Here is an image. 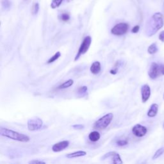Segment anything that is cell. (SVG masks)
Segmentation results:
<instances>
[{
  "label": "cell",
  "instance_id": "cell-1",
  "mask_svg": "<svg viewBox=\"0 0 164 164\" xmlns=\"http://www.w3.org/2000/svg\"><path fill=\"white\" fill-rule=\"evenodd\" d=\"M163 15L160 12L154 14L146 25V34L148 36H153L163 26Z\"/></svg>",
  "mask_w": 164,
  "mask_h": 164
},
{
  "label": "cell",
  "instance_id": "cell-2",
  "mask_svg": "<svg viewBox=\"0 0 164 164\" xmlns=\"http://www.w3.org/2000/svg\"><path fill=\"white\" fill-rule=\"evenodd\" d=\"M0 135L3 137L21 142H28L30 140V138L26 135L19 133L12 130H10L7 128H0Z\"/></svg>",
  "mask_w": 164,
  "mask_h": 164
},
{
  "label": "cell",
  "instance_id": "cell-3",
  "mask_svg": "<svg viewBox=\"0 0 164 164\" xmlns=\"http://www.w3.org/2000/svg\"><path fill=\"white\" fill-rule=\"evenodd\" d=\"M113 119L114 114L112 113H108L97 119L94 124V128L98 130H104L110 125Z\"/></svg>",
  "mask_w": 164,
  "mask_h": 164
},
{
  "label": "cell",
  "instance_id": "cell-4",
  "mask_svg": "<svg viewBox=\"0 0 164 164\" xmlns=\"http://www.w3.org/2000/svg\"><path fill=\"white\" fill-rule=\"evenodd\" d=\"M92 42V39L90 36H87L86 37H85V39H84L83 42L81 43L80 47L79 48V50L77 53V56H75L74 60L77 61V60H78V58L81 56L84 55L85 53L87 52V51L89 50V47L91 46Z\"/></svg>",
  "mask_w": 164,
  "mask_h": 164
},
{
  "label": "cell",
  "instance_id": "cell-5",
  "mask_svg": "<svg viewBox=\"0 0 164 164\" xmlns=\"http://www.w3.org/2000/svg\"><path fill=\"white\" fill-rule=\"evenodd\" d=\"M129 25L125 22H121L115 25L111 30V33L117 36H121L128 31Z\"/></svg>",
  "mask_w": 164,
  "mask_h": 164
},
{
  "label": "cell",
  "instance_id": "cell-6",
  "mask_svg": "<svg viewBox=\"0 0 164 164\" xmlns=\"http://www.w3.org/2000/svg\"><path fill=\"white\" fill-rule=\"evenodd\" d=\"M43 126V121L39 118L29 119L27 122V127L29 131L35 132L40 130Z\"/></svg>",
  "mask_w": 164,
  "mask_h": 164
},
{
  "label": "cell",
  "instance_id": "cell-7",
  "mask_svg": "<svg viewBox=\"0 0 164 164\" xmlns=\"http://www.w3.org/2000/svg\"><path fill=\"white\" fill-rule=\"evenodd\" d=\"M161 74L160 71V66L159 63L156 62H153L150 66L148 75L151 79L155 80Z\"/></svg>",
  "mask_w": 164,
  "mask_h": 164
},
{
  "label": "cell",
  "instance_id": "cell-8",
  "mask_svg": "<svg viewBox=\"0 0 164 164\" xmlns=\"http://www.w3.org/2000/svg\"><path fill=\"white\" fill-rule=\"evenodd\" d=\"M148 132V129L145 126H144L140 124L135 125L132 128V133L135 136L137 137H142L145 136Z\"/></svg>",
  "mask_w": 164,
  "mask_h": 164
},
{
  "label": "cell",
  "instance_id": "cell-9",
  "mask_svg": "<svg viewBox=\"0 0 164 164\" xmlns=\"http://www.w3.org/2000/svg\"><path fill=\"white\" fill-rule=\"evenodd\" d=\"M70 142L69 140H63V141H60L59 142H57L55 144L52 146V151L55 153H58L66 149L68 146L69 145Z\"/></svg>",
  "mask_w": 164,
  "mask_h": 164
},
{
  "label": "cell",
  "instance_id": "cell-10",
  "mask_svg": "<svg viewBox=\"0 0 164 164\" xmlns=\"http://www.w3.org/2000/svg\"><path fill=\"white\" fill-rule=\"evenodd\" d=\"M151 96V89L150 87L145 84L141 87V96H142V101L145 103L148 101Z\"/></svg>",
  "mask_w": 164,
  "mask_h": 164
},
{
  "label": "cell",
  "instance_id": "cell-11",
  "mask_svg": "<svg viewBox=\"0 0 164 164\" xmlns=\"http://www.w3.org/2000/svg\"><path fill=\"white\" fill-rule=\"evenodd\" d=\"M158 112H159V105L154 103L151 105L149 109L148 112V116L149 118H154L157 115Z\"/></svg>",
  "mask_w": 164,
  "mask_h": 164
},
{
  "label": "cell",
  "instance_id": "cell-12",
  "mask_svg": "<svg viewBox=\"0 0 164 164\" xmlns=\"http://www.w3.org/2000/svg\"><path fill=\"white\" fill-rule=\"evenodd\" d=\"M101 66L100 62L96 61L92 63V64L91 66L90 70H91V72L93 74H97L98 73H99V72L101 71Z\"/></svg>",
  "mask_w": 164,
  "mask_h": 164
},
{
  "label": "cell",
  "instance_id": "cell-13",
  "mask_svg": "<svg viewBox=\"0 0 164 164\" xmlns=\"http://www.w3.org/2000/svg\"><path fill=\"white\" fill-rule=\"evenodd\" d=\"M87 155V152L84 151H75L73 152V153H69L66 155V157L67 159H75V158H78V157H81V156H84Z\"/></svg>",
  "mask_w": 164,
  "mask_h": 164
},
{
  "label": "cell",
  "instance_id": "cell-14",
  "mask_svg": "<svg viewBox=\"0 0 164 164\" xmlns=\"http://www.w3.org/2000/svg\"><path fill=\"white\" fill-rule=\"evenodd\" d=\"M101 138V135L97 131H93L91 132L89 135V138L91 142H96Z\"/></svg>",
  "mask_w": 164,
  "mask_h": 164
},
{
  "label": "cell",
  "instance_id": "cell-15",
  "mask_svg": "<svg viewBox=\"0 0 164 164\" xmlns=\"http://www.w3.org/2000/svg\"><path fill=\"white\" fill-rule=\"evenodd\" d=\"M112 158V164H123V161L121 159V157L118 153H115Z\"/></svg>",
  "mask_w": 164,
  "mask_h": 164
},
{
  "label": "cell",
  "instance_id": "cell-16",
  "mask_svg": "<svg viewBox=\"0 0 164 164\" xmlns=\"http://www.w3.org/2000/svg\"><path fill=\"white\" fill-rule=\"evenodd\" d=\"M158 51H159V48H158V46L156 43H153L151 44L148 49V52L151 55L155 54Z\"/></svg>",
  "mask_w": 164,
  "mask_h": 164
},
{
  "label": "cell",
  "instance_id": "cell-17",
  "mask_svg": "<svg viewBox=\"0 0 164 164\" xmlns=\"http://www.w3.org/2000/svg\"><path fill=\"white\" fill-rule=\"evenodd\" d=\"M74 84V81L73 80H69L68 81L64 82L63 84L60 85L59 87H58V89H67V88H69L71 86H72Z\"/></svg>",
  "mask_w": 164,
  "mask_h": 164
},
{
  "label": "cell",
  "instance_id": "cell-18",
  "mask_svg": "<svg viewBox=\"0 0 164 164\" xmlns=\"http://www.w3.org/2000/svg\"><path fill=\"white\" fill-rule=\"evenodd\" d=\"M163 153H164V148H163L159 149L155 153V154H154L153 156V159L156 160L157 159H159V158L160 156H161Z\"/></svg>",
  "mask_w": 164,
  "mask_h": 164
},
{
  "label": "cell",
  "instance_id": "cell-19",
  "mask_svg": "<svg viewBox=\"0 0 164 164\" xmlns=\"http://www.w3.org/2000/svg\"><path fill=\"white\" fill-rule=\"evenodd\" d=\"M62 2L63 0H53L51 4V7L53 9L58 8L61 5Z\"/></svg>",
  "mask_w": 164,
  "mask_h": 164
},
{
  "label": "cell",
  "instance_id": "cell-20",
  "mask_svg": "<svg viewBox=\"0 0 164 164\" xmlns=\"http://www.w3.org/2000/svg\"><path fill=\"white\" fill-rule=\"evenodd\" d=\"M60 56H61L60 53V52H56V53H55L53 56L51 58H50V59L48 60V63H51L54 62L56 61L57 59H58V58H59Z\"/></svg>",
  "mask_w": 164,
  "mask_h": 164
},
{
  "label": "cell",
  "instance_id": "cell-21",
  "mask_svg": "<svg viewBox=\"0 0 164 164\" xmlns=\"http://www.w3.org/2000/svg\"><path fill=\"white\" fill-rule=\"evenodd\" d=\"M116 144L117 145L119 146V147H122V146H125L126 145L128 144V141L127 140H119L118 141L116 142Z\"/></svg>",
  "mask_w": 164,
  "mask_h": 164
},
{
  "label": "cell",
  "instance_id": "cell-22",
  "mask_svg": "<svg viewBox=\"0 0 164 164\" xmlns=\"http://www.w3.org/2000/svg\"><path fill=\"white\" fill-rule=\"evenodd\" d=\"M70 16L67 13H63L60 15V19L63 22H67L69 20Z\"/></svg>",
  "mask_w": 164,
  "mask_h": 164
},
{
  "label": "cell",
  "instance_id": "cell-23",
  "mask_svg": "<svg viewBox=\"0 0 164 164\" xmlns=\"http://www.w3.org/2000/svg\"><path fill=\"white\" fill-rule=\"evenodd\" d=\"M116 153V152L115 151H110V152H108V153L105 154L103 157H102V160H105L108 159V158H112L114 155Z\"/></svg>",
  "mask_w": 164,
  "mask_h": 164
},
{
  "label": "cell",
  "instance_id": "cell-24",
  "mask_svg": "<svg viewBox=\"0 0 164 164\" xmlns=\"http://www.w3.org/2000/svg\"><path fill=\"white\" fill-rule=\"evenodd\" d=\"M39 10V5L38 3H36L33 6V9H32V12L33 14H37L38 13Z\"/></svg>",
  "mask_w": 164,
  "mask_h": 164
},
{
  "label": "cell",
  "instance_id": "cell-25",
  "mask_svg": "<svg viewBox=\"0 0 164 164\" xmlns=\"http://www.w3.org/2000/svg\"><path fill=\"white\" fill-rule=\"evenodd\" d=\"M87 91V87L86 86L81 87L78 89V93L80 94H85Z\"/></svg>",
  "mask_w": 164,
  "mask_h": 164
},
{
  "label": "cell",
  "instance_id": "cell-26",
  "mask_svg": "<svg viewBox=\"0 0 164 164\" xmlns=\"http://www.w3.org/2000/svg\"><path fill=\"white\" fill-rule=\"evenodd\" d=\"M29 164H46L44 162L38 160H33L29 162Z\"/></svg>",
  "mask_w": 164,
  "mask_h": 164
},
{
  "label": "cell",
  "instance_id": "cell-27",
  "mask_svg": "<svg viewBox=\"0 0 164 164\" xmlns=\"http://www.w3.org/2000/svg\"><path fill=\"white\" fill-rule=\"evenodd\" d=\"M72 127L75 129V130H83V129L84 128V125H73Z\"/></svg>",
  "mask_w": 164,
  "mask_h": 164
},
{
  "label": "cell",
  "instance_id": "cell-28",
  "mask_svg": "<svg viewBox=\"0 0 164 164\" xmlns=\"http://www.w3.org/2000/svg\"><path fill=\"white\" fill-rule=\"evenodd\" d=\"M159 40L161 41V42L164 43V30L162 31V32L159 34Z\"/></svg>",
  "mask_w": 164,
  "mask_h": 164
},
{
  "label": "cell",
  "instance_id": "cell-29",
  "mask_svg": "<svg viewBox=\"0 0 164 164\" xmlns=\"http://www.w3.org/2000/svg\"><path fill=\"white\" fill-rule=\"evenodd\" d=\"M139 26L137 25L135 26H134L133 28H132V32L133 33H137L138 31H139Z\"/></svg>",
  "mask_w": 164,
  "mask_h": 164
},
{
  "label": "cell",
  "instance_id": "cell-30",
  "mask_svg": "<svg viewBox=\"0 0 164 164\" xmlns=\"http://www.w3.org/2000/svg\"><path fill=\"white\" fill-rule=\"evenodd\" d=\"M160 66V73L162 75H164V63H160L159 64Z\"/></svg>",
  "mask_w": 164,
  "mask_h": 164
},
{
  "label": "cell",
  "instance_id": "cell-31",
  "mask_svg": "<svg viewBox=\"0 0 164 164\" xmlns=\"http://www.w3.org/2000/svg\"><path fill=\"white\" fill-rule=\"evenodd\" d=\"M163 99H164V94H163Z\"/></svg>",
  "mask_w": 164,
  "mask_h": 164
}]
</instances>
